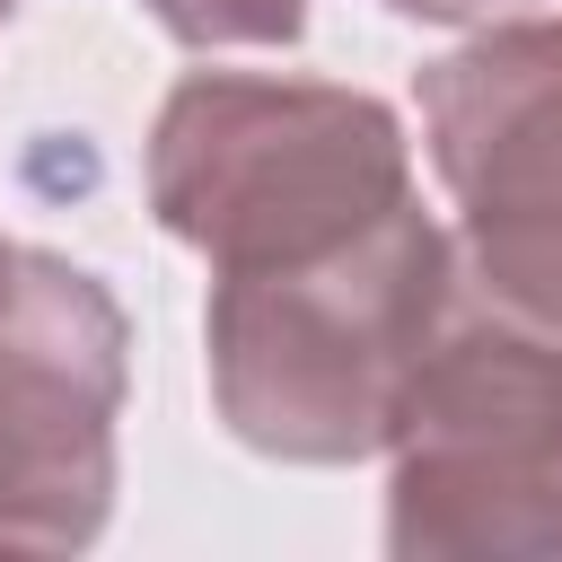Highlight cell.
Returning a JSON list of instances; mask_svg holds the SVG:
<instances>
[{"mask_svg": "<svg viewBox=\"0 0 562 562\" xmlns=\"http://www.w3.org/2000/svg\"><path fill=\"white\" fill-rule=\"evenodd\" d=\"M457 299V228L404 202L386 228L272 272H211L202 360L237 448L281 465L386 457L404 386Z\"/></svg>", "mask_w": 562, "mask_h": 562, "instance_id": "obj_1", "label": "cell"}, {"mask_svg": "<svg viewBox=\"0 0 562 562\" xmlns=\"http://www.w3.org/2000/svg\"><path fill=\"white\" fill-rule=\"evenodd\" d=\"M149 211L211 272L316 263L386 228L413 193V132L386 97L334 79L193 70L140 149Z\"/></svg>", "mask_w": 562, "mask_h": 562, "instance_id": "obj_2", "label": "cell"}, {"mask_svg": "<svg viewBox=\"0 0 562 562\" xmlns=\"http://www.w3.org/2000/svg\"><path fill=\"white\" fill-rule=\"evenodd\" d=\"M386 544L404 562H562V334L465 272L386 430Z\"/></svg>", "mask_w": 562, "mask_h": 562, "instance_id": "obj_3", "label": "cell"}, {"mask_svg": "<svg viewBox=\"0 0 562 562\" xmlns=\"http://www.w3.org/2000/svg\"><path fill=\"white\" fill-rule=\"evenodd\" d=\"M132 395V325L114 290L53 255H0V544L79 553L114 518V430Z\"/></svg>", "mask_w": 562, "mask_h": 562, "instance_id": "obj_4", "label": "cell"}, {"mask_svg": "<svg viewBox=\"0 0 562 562\" xmlns=\"http://www.w3.org/2000/svg\"><path fill=\"white\" fill-rule=\"evenodd\" d=\"M422 149L457 202V272L562 334V18H492L422 70Z\"/></svg>", "mask_w": 562, "mask_h": 562, "instance_id": "obj_5", "label": "cell"}, {"mask_svg": "<svg viewBox=\"0 0 562 562\" xmlns=\"http://www.w3.org/2000/svg\"><path fill=\"white\" fill-rule=\"evenodd\" d=\"M176 44L193 53H237V44H299L307 0H140Z\"/></svg>", "mask_w": 562, "mask_h": 562, "instance_id": "obj_6", "label": "cell"}, {"mask_svg": "<svg viewBox=\"0 0 562 562\" xmlns=\"http://www.w3.org/2000/svg\"><path fill=\"white\" fill-rule=\"evenodd\" d=\"M395 18H422V26H492V18H518L536 0H378Z\"/></svg>", "mask_w": 562, "mask_h": 562, "instance_id": "obj_7", "label": "cell"}, {"mask_svg": "<svg viewBox=\"0 0 562 562\" xmlns=\"http://www.w3.org/2000/svg\"><path fill=\"white\" fill-rule=\"evenodd\" d=\"M9 9H18V0H0V26H9Z\"/></svg>", "mask_w": 562, "mask_h": 562, "instance_id": "obj_8", "label": "cell"}, {"mask_svg": "<svg viewBox=\"0 0 562 562\" xmlns=\"http://www.w3.org/2000/svg\"><path fill=\"white\" fill-rule=\"evenodd\" d=\"M0 255H9V237H0Z\"/></svg>", "mask_w": 562, "mask_h": 562, "instance_id": "obj_9", "label": "cell"}]
</instances>
